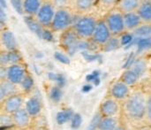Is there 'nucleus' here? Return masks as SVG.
<instances>
[{"label":"nucleus","instance_id":"0eeeda50","mask_svg":"<svg viewBox=\"0 0 151 130\" xmlns=\"http://www.w3.org/2000/svg\"><path fill=\"white\" fill-rule=\"evenodd\" d=\"M112 37V35L106 25L104 20H99L94 35L91 38V41L94 44L97 46H104L109 40Z\"/></svg>","mask_w":151,"mask_h":130},{"label":"nucleus","instance_id":"ddd939ff","mask_svg":"<svg viewBox=\"0 0 151 130\" xmlns=\"http://www.w3.org/2000/svg\"><path fill=\"white\" fill-rule=\"evenodd\" d=\"M12 115L13 120V125L18 129H27L30 124L31 116L27 112L25 108H20L18 111H16Z\"/></svg>","mask_w":151,"mask_h":130},{"label":"nucleus","instance_id":"412c9836","mask_svg":"<svg viewBox=\"0 0 151 130\" xmlns=\"http://www.w3.org/2000/svg\"><path fill=\"white\" fill-rule=\"evenodd\" d=\"M95 4V0H73V8L76 12L81 14H87L89 12Z\"/></svg>","mask_w":151,"mask_h":130},{"label":"nucleus","instance_id":"7c9ffc66","mask_svg":"<svg viewBox=\"0 0 151 130\" xmlns=\"http://www.w3.org/2000/svg\"><path fill=\"white\" fill-rule=\"evenodd\" d=\"M51 3L58 8H68L73 4V0H50Z\"/></svg>","mask_w":151,"mask_h":130},{"label":"nucleus","instance_id":"393cba45","mask_svg":"<svg viewBox=\"0 0 151 130\" xmlns=\"http://www.w3.org/2000/svg\"><path fill=\"white\" fill-rule=\"evenodd\" d=\"M0 126L1 129H9L12 127H14L13 125V120H12V115L7 113H1L0 115Z\"/></svg>","mask_w":151,"mask_h":130},{"label":"nucleus","instance_id":"2eb2a0df","mask_svg":"<svg viewBox=\"0 0 151 130\" xmlns=\"http://www.w3.org/2000/svg\"><path fill=\"white\" fill-rule=\"evenodd\" d=\"M124 20L127 32H134L144 24L137 12L125 13Z\"/></svg>","mask_w":151,"mask_h":130},{"label":"nucleus","instance_id":"473e14b6","mask_svg":"<svg viewBox=\"0 0 151 130\" xmlns=\"http://www.w3.org/2000/svg\"><path fill=\"white\" fill-rule=\"evenodd\" d=\"M62 97V93L61 90L58 88H54L51 90L50 91V98L54 101V102H58L61 99Z\"/></svg>","mask_w":151,"mask_h":130},{"label":"nucleus","instance_id":"c9c22d12","mask_svg":"<svg viewBox=\"0 0 151 130\" xmlns=\"http://www.w3.org/2000/svg\"><path fill=\"white\" fill-rule=\"evenodd\" d=\"M12 3L14 5L15 9L17 11H19L20 13L21 12L23 13V11H22V0H12Z\"/></svg>","mask_w":151,"mask_h":130},{"label":"nucleus","instance_id":"6ab92c4d","mask_svg":"<svg viewBox=\"0 0 151 130\" xmlns=\"http://www.w3.org/2000/svg\"><path fill=\"white\" fill-rule=\"evenodd\" d=\"M25 109L29 113L31 117L37 116L42 110V103L41 100L37 97H31L25 105Z\"/></svg>","mask_w":151,"mask_h":130},{"label":"nucleus","instance_id":"39448f33","mask_svg":"<svg viewBox=\"0 0 151 130\" xmlns=\"http://www.w3.org/2000/svg\"><path fill=\"white\" fill-rule=\"evenodd\" d=\"M57 8L50 0H44L37 14L34 18L35 20L42 28H50Z\"/></svg>","mask_w":151,"mask_h":130},{"label":"nucleus","instance_id":"b1692460","mask_svg":"<svg viewBox=\"0 0 151 130\" xmlns=\"http://www.w3.org/2000/svg\"><path fill=\"white\" fill-rule=\"evenodd\" d=\"M73 112L72 109H65L59 113H58L56 116V121L58 125H63L66 123L67 121H71V119L73 116Z\"/></svg>","mask_w":151,"mask_h":130},{"label":"nucleus","instance_id":"f8f14e48","mask_svg":"<svg viewBox=\"0 0 151 130\" xmlns=\"http://www.w3.org/2000/svg\"><path fill=\"white\" fill-rule=\"evenodd\" d=\"M22 57L18 50L16 51H1L0 53V66H9L15 64L21 63Z\"/></svg>","mask_w":151,"mask_h":130},{"label":"nucleus","instance_id":"20e7f679","mask_svg":"<svg viewBox=\"0 0 151 130\" xmlns=\"http://www.w3.org/2000/svg\"><path fill=\"white\" fill-rule=\"evenodd\" d=\"M104 20L108 26L112 36L118 37L127 32L125 27L124 13H122L116 7L110 10Z\"/></svg>","mask_w":151,"mask_h":130},{"label":"nucleus","instance_id":"4be33fe9","mask_svg":"<svg viewBox=\"0 0 151 130\" xmlns=\"http://www.w3.org/2000/svg\"><path fill=\"white\" fill-rule=\"evenodd\" d=\"M139 79H140V76L131 68L126 70L122 74L121 78H120V80L122 82H124L126 84H127L128 86H133V85L136 84L137 82L139 81Z\"/></svg>","mask_w":151,"mask_h":130},{"label":"nucleus","instance_id":"dca6fc26","mask_svg":"<svg viewBox=\"0 0 151 130\" xmlns=\"http://www.w3.org/2000/svg\"><path fill=\"white\" fill-rule=\"evenodd\" d=\"M44 0H22V11L27 17L35 18Z\"/></svg>","mask_w":151,"mask_h":130},{"label":"nucleus","instance_id":"9d476101","mask_svg":"<svg viewBox=\"0 0 151 130\" xmlns=\"http://www.w3.org/2000/svg\"><path fill=\"white\" fill-rule=\"evenodd\" d=\"M110 93L111 97L118 101L127 100L131 95L130 86L126 84L121 80H119L111 85Z\"/></svg>","mask_w":151,"mask_h":130},{"label":"nucleus","instance_id":"6e6552de","mask_svg":"<svg viewBox=\"0 0 151 130\" xmlns=\"http://www.w3.org/2000/svg\"><path fill=\"white\" fill-rule=\"evenodd\" d=\"M27 74V68L22 63L12 65L7 67L6 80L16 85H19Z\"/></svg>","mask_w":151,"mask_h":130},{"label":"nucleus","instance_id":"c85d7f7f","mask_svg":"<svg viewBox=\"0 0 151 130\" xmlns=\"http://www.w3.org/2000/svg\"><path fill=\"white\" fill-rule=\"evenodd\" d=\"M102 119H103V116L101 115V113L99 112L97 113H96L94 115V117L92 118L90 123L88 124L87 130H98Z\"/></svg>","mask_w":151,"mask_h":130},{"label":"nucleus","instance_id":"7ed1b4c3","mask_svg":"<svg viewBox=\"0 0 151 130\" xmlns=\"http://www.w3.org/2000/svg\"><path fill=\"white\" fill-rule=\"evenodd\" d=\"M74 13L68 8H58L55 12L53 21L50 26V30L52 32H64L71 28L75 20Z\"/></svg>","mask_w":151,"mask_h":130},{"label":"nucleus","instance_id":"423d86ee","mask_svg":"<svg viewBox=\"0 0 151 130\" xmlns=\"http://www.w3.org/2000/svg\"><path fill=\"white\" fill-rule=\"evenodd\" d=\"M82 40L76 35L73 27L64 31L60 35V44L67 52L73 53L77 49L80 48L81 42Z\"/></svg>","mask_w":151,"mask_h":130},{"label":"nucleus","instance_id":"2f4dec72","mask_svg":"<svg viewBox=\"0 0 151 130\" xmlns=\"http://www.w3.org/2000/svg\"><path fill=\"white\" fill-rule=\"evenodd\" d=\"M71 127L73 129H78L82 123V118L80 113H74L73 118L71 119Z\"/></svg>","mask_w":151,"mask_h":130},{"label":"nucleus","instance_id":"58836bf2","mask_svg":"<svg viewBox=\"0 0 151 130\" xmlns=\"http://www.w3.org/2000/svg\"><path fill=\"white\" fill-rule=\"evenodd\" d=\"M141 1H143V0H141Z\"/></svg>","mask_w":151,"mask_h":130},{"label":"nucleus","instance_id":"cd10ccee","mask_svg":"<svg viewBox=\"0 0 151 130\" xmlns=\"http://www.w3.org/2000/svg\"><path fill=\"white\" fill-rule=\"evenodd\" d=\"M19 86H20V88L22 89L23 91L29 92L34 87V80H33L32 76L27 74L26 75V77L23 79V81L21 82V83L19 84Z\"/></svg>","mask_w":151,"mask_h":130},{"label":"nucleus","instance_id":"a211bd4d","mask_svg":"<svg viewBox=\"0 0 151 130\" xmlns=\"http://www.w3.org/2000/svg\"><path fill=\"white\" fill-rule=\"evenodd\" d=\"M19 93L17 85L11 82L8 80H3L0 82V100L4 101L8 97Z\"/></svg>","mask_w":151,"mask_h":130},{"label":"nucleus","instance_id":"1a4fd4ad","mask_svg":"<svg viewBox=\"0 0 151 130\" xmlns=\"http://www.w3.org/2000/svg\"><path fill=\"white\" fill-rule=\"evenodd\" d=\"M23 102H24L23 96L19 92L12 95L7 98H5L4 101H2V112L12 114L19 109L22 108L21 106Z\"/></svg>","mask_w":151,"mask_h":130},{"label":"nucleus","instance_id":"bb28decb","mask_svg":"<svg viewBox=\"0 0 151 130\" xmlns=\"http://www.w3.org/2000/svg\"><path fill=\"white\" fill-rule=\"evenodd\" d=\"M146 68H147V64L142 59H140V60L134 62V64L132 65V67H131V69H133L140 77L142 75H143V74L146 71Z\"/></svg>","mask_w":151,"mask_h":130},{"label":"nucleus","instance_id":"e433bc0d","mask_svg":"<svg viewBox=\"0 0 151 130\" xmlns=\"http://www.w3.org/2000/svg\"><path fill=\"white\" fill-rule=\"evenodd\" d=\"M115 130H127V129H126L125 128H123V127H119H119H118V128H117Z\"/></svg>","mask_w":151,"mask_h":130},{"label":"nucleus","instance_id":"5701e85b","mask_svg":"<svg viewBox=\"0 0 151 130\" xmlns=\"http://www.w3.org/2000/svg\"><path fill=\"white\" fill-rule=\"evenodd\" d=\"M119 127L115 117H103L98 130H115Z\"/></svg>","mask_w":151,"mask_h":130},{"label":"nucleus","instance_id":"4468645a","mask_svg":"<svg viewBox=\"0 0 151 130\" xmlns=\"http://www.w3.org/2000/svg\"><path fill=\"white\" fill-rule=\"evenodd\" d=\"M0 39H1V43H2V46L4 48L3 49L4 51H16V50H18L17 40L15 38L14 35L12 34V32L10 31L9 29L2 28Z\"/></svg>","mask_w":151,"mask_h":130},{"label":"nucleus","instance_id":"aec40b11","mask_svg":"<svg viewBox=\"0 0 151 130\" xmlns=\"http://www.w3.org/2000/svg\"><path fill=\"white\" fill-rule=\"evenodd\" d=\"M144 24H151V0H143L137 10Z\"/></svg>","mask_w":151,"mask_h":130},{"label":"nucleus","instance_id":"f3484780","mask_svg":"<svg viewBox=\"0 0 151 130\" xmlns=\"http://www.w3.org/2000/svg\"><path fill=\"white\" fill-rule=\"evenodd\" d=\"M141 0H119L115 7L125 14L133 12H137L139 6L141 5Z\"/></svg>","mask_w":151,"mask_h":130},{"label":"nucleus","instance_id":"a878e982","mask_svg":"<svg viewBox=\"0 0 151 130\" xmlns=\"http://www.w3.org/2000/svg\"><path fill=\"white\" fill-rule=\"evenodd\" d=\"M134 34L140 37L149 38L151 36V24H143L135 31H134Z\"/></svg>","mask_w":151,"mask_h":130},{"label":"nucleus","instance_id":"f03ea898","mask_svg":"<svg viewBox=\"0 0 151 130\" xmlns=\"http://www.w3.org/2000/svg\"><path fill=\"white\" fill-rule=\"evenodd\" d=\"M98 20L91 14H81L75 19L72 27L81 40H91Z\"/></svg>","mask_w":151,"mask_h":130},{"label":"nucleus","instance_id":"4c0bfd02","mask_svg":"<svg viewBox=\"0 0 151 130\" xmlns=\"http://www.w3.org/2000/svg\"><path fill=\"white\" fill-rule=\"evenodd\" d=\"M35 130H47L46 129H43V128H40V129H36Z\"/></svg>","mask_w":151,"mask_h":130},{"label":"nucleus","instance_id":"f257e3e1","mask_svg":"<svg viewBox=\"0 0 151 130\" xmlns=\"http://www.w3.org/2000/svg\"><path fill=\"white\" fill-rule=\"evenodd\" d=\"M148 98L142 91H136L129 96L125 103L127 117L133 121H141L146 117Z\"/></svg>","mask_w":151,"mask_h":130},{"label":"nucleus","instance_id":"f704fd0d","mask_svg":"<svg viewBox=\"0 0 151 130\" xmlns=\"http://www.w3.org/2000/svg\"><path fill=\"white\" fill-rule=\"evenodd\" d=\"M104 6H116L119 0H99Z\"/></svg>","mask_w":151,"mask_h":130},{"label":"nucleus","instance_id":"ea45409f","mask_svg":"<svg viewBox=\"0 0 151 130\" xmlns=\"http://www.w3.org/2000/svg\"><path fill=\"white\" fill-rule=\"evenodd\" d=\"M95 1H96V0H95Z\"/></svg>","mask_w":151,"mask_h":130},{"label":"nucleus","instance_id":"72a5a7b5","mask_svg":"<svg viewBox=\"0 0 151 130\" xmlns=\"http://www.w3.org/2000/svg\"><path fill=\"white\" fill-rule=\"evenodd\" d=\"M146 117L151 122V95L148 97L147 100V112H146Z\"/></svg>","mask_w":151,"mask_h":130},{"label":"nucleus","instance_id":"c756f323","mask_svg":"<svg viewBox=\"0 0 151 130\" xmlns=\"http://www.w3.org/2000/svg\"><path fill=\"white\" fill-rule=\"evenodd\" d=\"M119 40L117 39V36H112L109 42L104 46V51H113V50H116L119 47Z\"/></svg>","mask_w":151,"mask_h":130},{"label":"nucleus","instance_id":"9b49d317","mask_svg":"<svg viewBox=\"0 0 151 130\" xmlns=\"http://www.w3.org/2000/svg\"><path fill=\"white\" fill-rule=\"evenodd\" d=\"M119 111V105L118 100L111 98L102 102L99 113L103 117H115Z\"/></svg>","mask_w":151,"mask_h":130}]
</instances>
